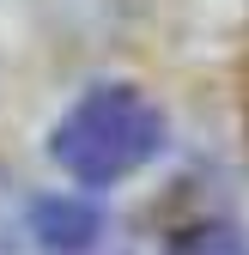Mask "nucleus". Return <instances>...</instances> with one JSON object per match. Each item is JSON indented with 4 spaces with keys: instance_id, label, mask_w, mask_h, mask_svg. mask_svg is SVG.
<instances>
[{
    "instance_id": "f257e3e1",
    "label": "nucleus",
    "mask_w": 249,
    "mask_h": 255,
    "mask_svg": "<svg viewBox=\"0 0 249 255\" xmlns=\"http://www.w3.org/2000/svg\"><path fill=\"white\" fill-rule=\"evenodd\" d=\"M164 146V116L134 85H98L55 128V164L79 182H122Z\"/></svg>"
},
{
    "instance_id": "f03ea898",
    "label": "nucleus",
    "mask_w": 249,
    "mask_h": 255,
    "mask_svg": "<svg viewBox=\"0 0 249 255\" xmlns=\"http://www.w3.org/2000/svg\"><path fill=\"white\" fill-rule=\"evenodd\" d=\"M37 237L49 255H85L98 237V213L85 201H43L37 207Z\"/></svg>"
},
{
    "instance_id": "7ed1b4c3",
    "label": "nucleus",
    "mask_w": 249,
    "mask_h": 255,
    "mask_svg": "<svg viewBox=\"0 0 249 255\" xmlns=\"http://www.w3.org/2000/svg\"><path fill=\"white\" fill-rule=\"evenodd\" d=\"M170 255H249V237L237 225H195L170 243Z\"/></svg>"
}]
</instances>
